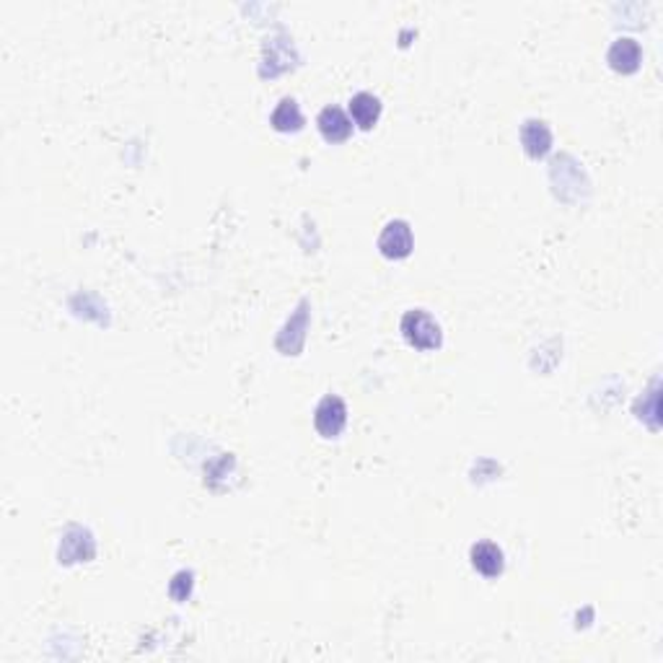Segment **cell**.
I'll return each mask as SVG.
<instances>
[{"label":"cell","instance_id":"cell-10","mask_svg":"<svg viewBox=\"0 0 663 663\" xmlns=\"http://www.w3.org/2000/svg\"><path fill=\"white\" fill-rule=\"evenodd\" d=\"M189 591H192V573H179V576L171 581V596H174L177 601H185L186 596H189Z\"/></svg>","mask_w":663,"mask_h":663},{"label":"cell","instance_id":"cell-5","mask_svg":"<svg viewBox=\"0 0 663 663\" xmlns=\"http://www.w3.org/2000/svg\"><path fill=\"white\" fill-rule=\"evenodd\" d=\"M609 65L617 73H635L642 62V50L633 37H619L609 47Z\"/></svg>","mask_w":663,"mask_h":663},{"label":"cell","instance_id":"cell-3","mask_svg":"<svg viewBox=\"0 0 663 663\" xmlns=\"http://www.w3.org/2000/svg\"><path fill=\"white\" fill-rule=\"evenodd\" d=\"M314 425H317L319 435L324 438H337L347 425V407L340 397H324L319 402L317 412H314Z\"/></svg>","mask_w":663,"mask_h":663},{"label":"cell","instance_id":"cell-4","mask_svg":"<svg viewBox=\"0 0 663 663\" xmlns=\"http://www.w3.org/2000/svg\"><path fill=\"white\" fill-rule=\"evenodd\" d=\"M317 125L321 137H324L327 143H332V145H335V143H345L347 137L352 135V120L347 117L340 106H327V109H321Z\"/></svg>","mask_w":663,"mask_h":663},{"label":"cell","instance_id":"cell-9","mask_svg":"<svg viewBox=\"0 0 663 663\" xmlns=\"http://www.w3.org/2000/svg\"><path fill=\"white\" fill-rule=\"evenodd\" d=\"M269 125L278 133H298L303 128V114L298 109V102L291 99V96L280 99V104L275 106L272 114H269Z\"/></svg>","mask_w":663,"mask_h":663},{"label":"cell","instance_id":"cell-7","mask_svg":"<svg viewBox=\"0 0 663 663\" xmlns=\"http://www.w3.org/2000/svg\"><path fill=\"white\" fill-rule=\"evenodd\" d=\"M521 143H524V151L529 153L531 159L547 156L550 148H552V133H550L547 122H542V120H526L524 128H521Z\"/></svg>","mask_w":663,"mask_h":663},{"label":"cell","instance_id":"cell-8","mask_svg":"<svg viewBox=\"0 0 663 663\" xmlns=\"http://www.w3.org/2000/svg\"><path fill=\"white\" fill-rule=\"evenodd\" d=\"M350 117L361 130H371L381 117V102L369 91H361L350 99Z\"/></svg>","mask_w":663,"mask_h":663},{"label":"cell","instance_id":"cell-2","mask_svg":"<svg viewBox=\"0 0 663 663\" xmlns=\"http://www.w3.org/2000/svg\"><path fill=\"white\" fill-rule=\"evenodd\" d=\"M378 249L386 260H404L412 254L415 249V239H412V228L407 220H389L378 236Z\"/></svg>","mask_w":663,"mask_h":663},{"label":"cell","instance_id":"cell-6","mask_svg":"<svg viewBox=\"0 0 663 663\" xmlns=\"http://www.w3.org/2000/svg\"><path fill=\"white\" fill-rule=\"evenodd\" d=\"M472 568L485 578H498L503 573V550L495 542H477L469 552Z\"/></svg>","mask_w":663,"mask_h":663},{"label":"cell","instance_id":"cell-1","mask_svg":"<svg viewBox=\"0 0 663 663\" xmlns=\"http://www.w3.org/2000/svg\"><path fill=\"white\" fill-rule=\"evenodd\" d=\"M402 335L415 350H438L443 343L441 324L423 309H412L402 317Z\"/></svg>","mask_w":663,"mask_h":663}]
</instances>
